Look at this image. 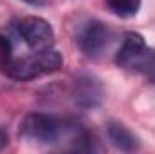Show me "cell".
Returning a JSON list of instances; mask_svg holds the SVG:
<instances>
[{
    "mask_svg": "<svg viewBox=\"0 0 155 154\" xmlns=\"http://www.w3.org/2000/svg\"><path fill=\"white\" fill-rule=\"evenodd\" d=\"M20 132L36 142V143H45V145H54V143H63L71 142L72 149L76 151H92L94 138L79 127V123L60 120L52 114H41V113H33L24 118L20 125Z\"/></svg>",
    "mask_w": 155,
    "mask_h": 154,
    "instance_id": "1",
    "label": "cell"
},
{
    "mask_svg": "<svg viewBox=\"0 0 155 154\" xmlns=\"http://www.w3.org/2000/svg\"><path fill=\"white\" fill-rule=\"evenodd\" d=\"M63 65V58L58 51L45 49V51H35L29 56H22V58H13L7 65L2 67V71L13 80H33L41 75H51L56 73L60 67Z\"/></svg>",
    "mask_w": 155,
    "mask_h": 154,
    "instance_id": "2",
    "label": "cell"
},
{
    "mask_svg": "<svg viewBox=\"0 0 155 154\" xmlns=\"http://www.w3.org/2000/svg\"><path fill=\"white\" fill-rule=\"evenodd\" d=\"M116 64L134 73H155V49H150L143 35L126 33L116 54Z\"/></svg>",
    "mask_w": 155,
    "mask_h": 154,
    "instance_id": "3",
    "label": "cell"
},
{
    "mask_svg": "<svg viewBox=\"0 0 155 154\" xmlns=\"http://www.w3.org/2000/svg\"><path fill=\"white\" fill-rule=\"evenodd\" d=\"M76 42L85 56L99 58L112 42V31L99 20H88L79 27Z\"/></svg>",
    "mask_w": 155,
    "mask_h": 154,
    "instance_id": "4",
    "label": "cell"
},
{
    "mask_svg": "<svg viewBox=\"0 0 155 154\" xmlns=\"http://www.w3.org/2000/svg\"><path fill=\"white\" fill-rule=\"evenodd\" d=\"M16 31L20 38L33 51L51 49L54 44V29L52 26L40 16H25L16 24Z\"/></svg>",
    "mask_w": 155,
    "mask_h": 154,
    "instance_id": "5",
    "label": "cell"
},
{
    "mask_svg": "<svg viewBox=\"0 0 155 154\" xmlns=\"http://www.w3.org/2000/svg\"><path fill=\"white\" fill-rule=\"evenodd\" d=\"M72 96L78 107L81 109H96L105 100V87L101 80L94 75H81L74 80Z\"/></svg>",
    "mask_w": 155,
    "mask_h": 154,
    "instance_id": "6",
    "label": "cell"
},
{
    "mask_svg": "<svg viewBox=\"0 0 155 154\" xmlns=\"http://www.w3.org/2000/svg\"><path fill=\"white\" fill-rule=\"evenodd\" d=\"M107 136H108V142L119 151L132 152V151L139 149V138L128 127H124L119 121H108L107 123Z\"/></svg>",
    "mask_w": 155,
    "mask_h": 154,
    "instance_id": "7",
    "label": "cell"
},
{
    "mask_svg": "<svg viewBox=\"0 0 155 154\" xmlns=\"http://www.w3.org/2000/svg\"><path fill=\"white\" fill-rule=\"evenodd\" d=\"M107 7L119 18H132L141 9V0H107Z\"/></svg>",
    "mask_w": 155,
    "mask_h": 154,
    "instance_id": "8",
    "label": "cell"
},
{
    "mask_svg": "<svg viewBox=\"0 0 155 154\" xmlns=\"http://www.w3.org/2000/svg\"><path fill=\"white\" fill-rule=\"evenodd\" d=\"M13 60V44L7 37L0 35V67L7 65Z\"/></svg>",
    "mask_w": 155,
    "mask_h": 154,
    "instance_id": "9",
    "label": "cell"
},
{
    "mask_svg": "<svg viewBox=\"0 0 155 154\" xmlns=\"http://www.w3.org/2000/svg\"><path fill=\"white\" fill-rule=\"evenodd\" d=\"M24 2H27L31 5H45L47 4V0H24Z\"/></svg>",
    "mask_w": 155,
    "mask_h": 154,
    "instance_id": "10",
    "label": "cell"
},
{
    "mask_svg": "<svg viewBox=\"0 0 155 154\" xmlns=\"http://www.w3.org/2000/svg\"><path fill=\"white\" fill-rule=\"evenodd\" d=\"M7 143V134H4L2 131H0V147H4Z\"/></svg>",
    "mask_w": 155,
    "mask_h": 154,
    "instance_id": "11",
    "label": "cell"
}]
</instances>
